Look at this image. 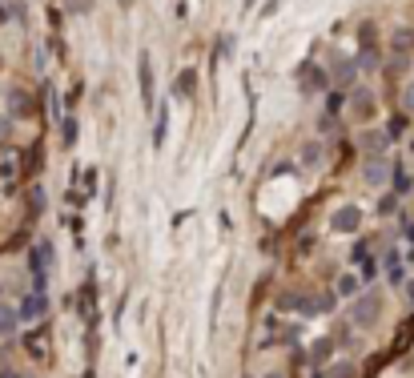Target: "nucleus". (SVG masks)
Listing matches in <instances>:
<instances>
[{"instance_id": "1", "label": "nucleus", "mask_w": 414, "mask_h": 378, "mask_svg": "<svg viewBox=\"0 0 414 378\" xmlns=\"http://www.w3.org/2000/svg\"><path fill=\"white\" fill-rule=\"evenodd\" d=\"M358 226H362V210H358V205H342V210L330 214V229H334V234H354Z\"/></svg>"}, {"instance_id": "2", "label": "nucleus", "mask_w": 414, "mask_h": 378, "mask_svg": "<svg viewBox=\"0 0 414 378\" xmlns=\"http://www.w3.org/2000/svg\"><path fill=\"white\" fill-rule=\"evenodd\" d=\"M378 314H382V298L378 294H362V302L354 306V322L358 326H374Z\"/></svg>"}, {"instance_id": "3", "label": "nucleus", "mask_w": 414, "mask_h": 378, "mask_svg": "<svg viewBox=\"0 0 414 378\" xmlns=\"http://www.w3.org/2000/svg\"><path fill=\"white\" fill-rule=\"evenodd\" d=\"M298 85H301V93H318V88H326V73H322L318 64H301Z\"/></svg>"}, {"instance_id": "4", "label": "nucleus", "mask_w": 414, "mask_h": 378, "mask_svg": "<svg viewBox=\"0 0 414 378\" xmlns=\"http://www.w3.org/2000/svg\"><path fill=\"white\" fill-rule=\"evenodd\" d=\"M350 109H354V117H374V93H366V88H358V93H354L350 97Z\"/></svg>"}, {"instance_id": "5", "label": "nucleus", "mask_w": 414, "mask_h": 378, "mask_svg": "<svg viewBox=\"0 0 414 378\" xmlns=\"http://www.w3.org/2000/svg\"><path fill=\"white\" fill-rule=\"evenodd\" d=\"M362 177H366V185H382V181L390 177V165L382 161V157H374V161L362 169Z\"/></svg>"}, {"instance_id": "6", "label": "nucleus", "mask_w": 414, "mask_h": 378, "mask_svg": "<svg viewBox=\"0 0 414 378\" xmlns=\"http://www.w3.org/2000/svg\"><path fill=\"white\" fill-rule=\"evenodd\" d=\"M358 145H362L366 153H374V157H378V153L386 149V133H378V129H366L362 137H358Z\"/></svg>"}, {"instance_id": "7", "label": "nucleus", "mask_w": 414, "mask_h": 378, "mask_svg": "<svg viewBox=\"0 0 414 378\" xmlns=\"http://www.w3.org/2000/svg\"><path fill=\"white\" fill-rule=\"evenodd\" d=\"M16 322H21V310H13L8 302H0V338H4V334H13Z\"/></svg>"}, {"instance_id": "8", "label": "nucleus", "mask_w": 414, "mask_h": 378, "mask_svg": "<svg viewBox=\"0 0 414 378\" xmlns=\"http://www.w3.org/2000/svg\"><path fill=\"white\" fill-rule=\"evenodd\" d=\"M358 76V61H338L334 64V85H354Z\"/></svg>"}, {"instance_id": "9", "label": "nucleus", "mask_w": 414, "mask_h": 378, "mask_svg": "<svg viewBox=\"0 0 414 378\" xmlns=\"http://www.w3.org/2000/svg\"><path fill=\"white\" fill-rule=\"evenodd\" d=\"M141 93H145V105L153 101V69H149V52H141Z\"/></svg>"}, {"instance_id": "10", "label": "nucleus", "mask_w": 414, "mask_h": 378, "mask_svg": "<svg viewBox=\"0 0 414 378\" xmlns=\"http://www.w3.org/2000/svg\"><path fill=\"white\" fill-rule=\"evenodd\" d=\"M301 165H310V169L322 165V145H318V141H306V145H301Z\"/></svg>"}, {"instance_id": "11", "label": "nucleus", "mask_w": 414, "mask_h": 378, "mask_svg": "<svg viewBox=\"0 0 414 378\" xmlns=\"http://www.w3.org/2000/svg\"><path fill=\"white\" fill-rule=\"evenodd\" d=\"M45 306H49V298H45V294H33L21 314H25V318H40V314H45Z\"/></svg>"}, {"instance_id": "12", "label": "nucleus", "mask_w": 414, "mask_h": 378, "mask_svg": "<svg viewBox=\"0 0 414 378\" xmlns=\"http://www.w3.org/2000/svg\"><path fill=\"white\" fill-rule=\"evenodd\" d=\"M338 294H346V298H354V294H358V277H338Z\"/></svg>"}, {"instance_id": "13", "label": "nucleus", "mask_w": 414, "mask_h": 378, "mask_svg": "<svg viewBox=\"0 0 414 378\" xmlns=\"http://www.w3.org/2000/svg\"><path fill=\"white\" fill-rule=\"evenodd\" d=\"M326 378H354V366L350 362H338V366H330V374Z\"/></svg>"}, {"instance_id": "14", "label": "nucleus", "mask_w": 414, "mask_h": 378, "mask_svg": "<svg viewBox=\"0 0 414 378\" xmlns=\"http://www.w3.org/2000/svg\"><path fill=\"white\" fill-rule=\"evenodd\" d=\"M358 69H378V52H374V49H366L362 57H358Z\"/></svg>"}, {"instance_id": "15", "label": "nucleus", "mask_w": 414, "mask_h": 378, "mask_svg": "<svg viewBox=\"0 0 414 378\" xmlns=\"http://www.w3.org/2000/svg\"><path fill=\"white\" fill-rule=\"evenodd\" d=\"M394 45H398V49H410V45H414V33L398 28V33H394Z\"/></svg>"}, {"instance_id": "16", "label": "nucleus", "mask_w": 414, "mask_h": 378, "mask_svg": "<svg viewBox=\"0 0 414 378\" xmlns=\"http://www.w3.org/2000/svg\"><path fill=\"white\" fill-rule=\"evenodd\" d=\"M193 88V73H181V81H177V93H189Z\"/></svg>"}, {"instance_id": "17", "label": "nucleus", "mask_w": 414, "mask_h": 378, "mask_svg": "<svg viewBox=\"0 0 414 378\" xmlns=\"http://www.w3.org/2000/svg\"><path fill=\"white\" fill-rule=\"evenodd\" d=\"M161 141H165V113L157 117V133H153V145H161Z\"/></svg>"}, {"instance_id": "18", "label": "nucleus", "mask_w": 414, "mask_h": 378, "mask_svg": "<svg viewBox=\"0 0 414 378\" xmlns=\"http://www.w3.org/2000/svg\"><path fill=\"white\" fill-rule=\"evenodd\" d=\"M28 197H33V210H45V189H33Z\"/></svg>"}, {"instance_id": "19", "label": "nucleus", "mask_w": 414, "mask_h": 378, "mask_svg": "<svg viewBox=\"0 0 414 378\" xmlns=\"http://www.w3.org/2000/svg\"><path fill=\"white\" fill-rule=\"evenodd\" d=\"M64 141H69V145L76 141V121H64Z\"/></svg>"}, {"instance_id": "20", "label": "nucleus", "mask_w": 414, "mask_h": 378, "mask_svg": "<svg viewBox=\"0 0 414 378\" xmlns=\"http://www.w3.org/2000/svg\"><path fill=\"white\" fill-rule=\"evenodd\" d=\"M326 105H330V113H338V109H342V93H330Z\"/></svg>"}, {"instance_id": "21", "label": "nucleus", "mask_w": 414, "mask_h": 378, "mask_svg": "<svg viewBox=\"0 0 414 378\" xmlns=\"http://www.w3.org/2000/svg\"><path fill=\"white\" fill-rule=\"evenodd\" d=\"M406 109H414V85L406 88Z\"/></svg>"}, {"instance_id": "22", "label": "nucleus", "mask_w": 414, "mask_h": 378, "mask_svg": "<svg viewBox=\"0 0 414 378\" xmlns=\"http://www.w3.org/2000/svg\"><path fill=\"white\" fill-rule=\"evenodd\" d=\"M265 378H286V374H282V370H270V374H265Z\"/></svg>"}, {"instance_id": "23", "label": "nucleus", "mask_w": 414, "mask_h": 378, "mask_svg": "<svg viewBox=\"0 0 414 378\" xmlns=\"http://www.w3.org/2000/svg\"><path fill=\"white\" fill-rule=\"evenodd\" d=\"M0 378H21V374H13V370H8V374H0Z\"/></svg>"}, {"instance_id": "24", "label": "nucleus", "mask_w": 414, "mask_h": 378, "mask_svg": "<svg viewBox=\"0 0 414 378\" xmlns=\"http://www.w3.org/2000/svg\"><path fill=\"white\" fill-rule=\"evenodd\" d=\"M410 302H414V282H410Z\"/></svg>"}]
</instances>
